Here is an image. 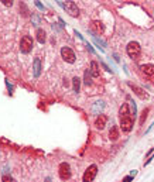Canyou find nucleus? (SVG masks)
Wrapping results in <instances>:
<instances>
[{
  "mask_svg": "<svg viewBox=\"0 0 154 182\" xmlns=\"http://www.w3.org/2000/svg\"><path fill=\"white\" fill-rule=\"evenodd\" d=\"M147 114H148V109H144L142 113V116H140V124H144L146 119H147Z\"/></svg>",
  "mask_w": 154,
  "mask_h": 182,
  "instance_id": "22",
  "label": "nucleus"
},
{
  "mask_svg": "<svg viewBox=\"0 0 154 182\" xmlns=\"http://www.w3.org/2000/svg\"><path fill=\"white\" fill-rule=\"evenodd\" d=\"M96 174H98V167H96V165H91V167L85 171V174H83V182L93 181L95 176H96Z\"/></svg>",
  "mask_w": 154,
  "mask_h": 182,
  "instance_id": "6",
  "label": "nucleus"
},
{
  "mask_svg": "<svg viewBox=\"0 0 154 182\" xmlns=\"http://www.w3.org/2000/svg\"><path fill=\"white\" fill-rule=\"evenodd\" d=\"M102 66H103V68H105V69H106V71H110V69H109V68H108V66H106V65H105V64H103V62H102Z\"/></svg>",
  "mask_w": 154,
  "mask_h": 182,
  "instance_id": "29",
  "label": "nucleus"
},
{
  "mask_svg": "<svg viewBox=\"0 0 154 182\" xmlns=\"http://www.w3.org/2000/svg\"><path fill=\"white\" fill-rule=\"evenodd\" d=\"M20 49H21L23 54H28L33 49V40H31V37H28V35H24V37L21 38V43H20Z\"/></svg>",
  "mask_w": 154,
  "mask_h": 182,
  "instance_id": "3",
  "label": "nucleus"
},
{
  "mask_svg": "<svg viewBox=\"0 0 154 182\" xmlns=\"http://www.w3.org/2000/svg\"><path fill=\"white\" fill-rule=\"evenodd\" d=\"M92 38H93V41H95V44L99 47V48H100V47H102V48H105V47H106V43H105V41H102L100 38H98V37H96V35H92Z\"/></svg>",
  "mask_w": 154,
  "mask_h": 182,
  "instance_id": "19",
  "label": "nucleus"
},
{
  "mask_svg": "<svg viewBox=\"0 0 154 182\" xmlns=\"http://www.w3.org/2000/svg\"><path fill=\"white\" fill-rule=\"evenodd\" d=\"M92 30L95 31V33H98V34H100V33L105 31V25H103L102 21H93L92 23Z\"/></svg>",
  "mask_w": 154,
  "mask_h": 182,
  "instance_id": "13",
  "label": "nucleus"
},
{
  "mask_svg": "<svg viewBox=\"0 0 154 182\" xmlns=\"http://www.w3.org/2000/svg\"><path fill=\"white\" fill-rule=\"evenodd\" d=\"M3 181H4V182H7V181H13V178H12L10 175H4V176H3Z\"/></svg>",
  "mask_w": 154,
  "mask_h": 182,
  "instance_id": "26",
  "label": "nucleus"
},
{
  "mask_svg": "<svg viewBox=\"0 0 154 182\" xmlns=\"http://www.w3.org/2000/svg\"><path fill=\"white\" fill-rule=\"evenodd\" d=\"M61 57L62 59H64L65 62H68V64H72V62H75V52L72 51L69 47H62L61 49Z\"/></svg>",
  "mask_w": 154,
  "mask_h": 182,
  "instance_id": "2",
  "label": "nucleus"
},
{
  "mask_svg": "<svg viewBox=\"0 0 154 182\" xmlns=\"http://www.w3.org/2000/svg\"><path fill=\"white\" fill-rule=\"evenodd\" d=\"M120 127H122V130H123L124 133H129L130 130L133 129V119H132V116H126V117H122L120 119Z\"/></svg>",
  "mask_w": 154,
  "mask_h": 182,
  "instance_id": "7",
  "label": "nucleus"
},
{
  "mask_svg": "<svg viewBox=\"0 0 154 182\" xmlns=\"http://www.w3.org/2000/svg\"><path fill=\"white\" fill-rule=\"evenodd\" d=\"M140 69H142V72L144 75H147V76H153V75H154V65L153 64L142 65V66H140Z\"/></svg>",
  "mask_w": 154,
  "mask_h": 182,
  "instance_id": "10",
  "label": "nucleus"
},
{
  "mask_svg": "<svg viewBox=\"0 0 154 182\" xmlns=\"http://www.w3.org/2000/svg\"><path fill=\"white\" fill-rule=\"evenodd\" d=\"M72 88H74V92H79V88H81V79L78 76H75L72 79Z\"/></svg>",
  "mask_w": 154,
  "mask_h": 182,
  "instance_id": "18",
  "label": "nucleus"
},
{
  "mask_svg": "<svg viewBox=\"0 0 154 182\" xmlns=\"http://www.w3.org/2000/svg\"><path fill=\"white\" fill-rule=\"evenodd\" d=\"M106 121H108V117L106 116H103V114H100V116H98L96 117V120H95V126H96V129H103V127L106 126Z\"/></svg>",
  "mask_w": 154,
  "mask_h": 182,
  "instance_id": "11",
  "label": "nucleus"
},
{
  "mask_svg": "<svg viewBox=\"0 0 154 182\" xmlns=\"http://www.w3.org/2000/svg\"><path fill=\"white\" fill-rule=\"evenodd\" d=\"M103 109H105V103L102 102V100H98V102H95L92 105L91 110H92L93 114H100L102 111H103Z\"/></svg>",
  "mask_w": 154,
  "mask_h": 182,
  "instance_id": "8",
  "label": "nucleus"
},
{
  "mask_svg": "<svg viewBox=\"0 0 154 182\" xmlns=\"http://www.w3.org/2000/svg\"><path fill=\"white\" fill-rule=\"evenodd\" d=\"M2 2H3L4 6H12L13 4V0H2Z\"/></svg>",
  "mask_w": 154,
  "mask_h": 182,
  "instance_id": "24",
  "label": "nucleus"
},
{
  "mask_svg": "<svg viewBox=\"0 0 154 182\" xmlns=\"http://www.w3.org/2000/svg\"><path fill=\"white\" fill-rule=\"evenodd\" d=\"M91 76H92V74H91V69H86V71H85V80H83V82H85L86 85L92 84V79H91Z\"/></svg>",
  "mask_w": 154,
  "mask_h": 182,
  "instance_id": "20",
  "label": "nucleus"
},
{
  "mask_svg": "<svg viewBox=\"0 0 154 182\" xmlns=\"http://www.w3.org/2000/svg\"><path fill=\"white\" fill-rule=\"evenodd\" d=\"M91 74H92V76H95V78L100 76V71H99L98 62H95V61L91 62Z\"/></svg>",
  "mask_w": 154,
  "mask_h": 182,
  "instance_id": "14",
  "label": "nucleus"
},
{
  "mask_svg": "<svg viewBox=\"0 0 154 182\" xmlns=\"http://www.w3.org/2000/svg\"><path fill=\"white\" fill-rule=\"evenodd\" d=\"M31 20H33L34 25H38V24H40V17H38L37 14H34V13H33V16H31Z\"/></svg>",
  "mask_w": 154,
  "mask_h": 182,
  "instance_id": "23",
  "label": "nucleus"
},
{
  "mask_svg": "<svg viewBox=\"0 0 154 182\" xmlns=\"http://www.w3.org/2000/svg\"><path fill=\"white\" fill-rule=\"evenodd\" d=\"M33 69H34V76H35V78L40 76V74H41V61H40V58H35V59H34Z\"/></svg>",
  "mask_w": 154,
  "mask_h": 182,
  "instance_id": "12",
  "label": "nucleus"
},
{
  "mask_svg": "<svg viewBox=\"0 0 154 182\" xmlns=\"http://www.w3.org/2000/svg\"><path fill=\"white\" fill-rule=\"evenodd\" d=\"M119 116H120V119L129 116V106H127V103H123V105L120 106V109H119Z\"/></svg>",
  "mask_w": 154,
  "mask_h": 182,
  "instance_id": "16",
  "label": "nucleus"
},
{
  "mask_svg": "<svg viewBox=\"0 0 154 182\" xmlns=\"http://www.w3.org/2000/svg\"><path fill=\"white\" fill-rule=\"evenodd\" d=\"M132 179H133V176L130 175V176H126V178H124V181H132Z\"/></svg>",
  "mask_w": 154,
  "mask_h": 182,
  "instance_id": "28",
  "label": "nucleus"
},
{
  "mask_svg": "<svg viewBox=\"0 0 154 182\" xmlns=\"http://www.w3.org/2000/svg\"><path fill=\"white\" fill-rule=\"evenodd\" d=\"M35 6H37V7H38V9H40V10H43V11H44V6H43V4L40 3V2H38V0H35Z\"/></svg>",
  "mask_w": 154,
  "mask_h": 182,
  "instance_id": "25",
  "label": "nucleus"
},
{
  "mask_svg": "<svg viewBox=\"0 0 154 182\" xmlns=\"http://www.w3.org/2000/svg\"><path fill=\"white\" fill-rule=\"evenodd\" d=\"M6 85H7V88H9V90H10V92H12V90H13V86L9 84V82H7V80H6Z\"/></svg>",
  "mask_w": 154,
  "mask_h": 182,
  "instance_id": "27",
  "label": "nucleus"
},
{
  "mask_svg": "<svg viewBox=\"0 0 154 182\" xmlns=\"http://www.w3.org/2000/svg\"><path fill=\"white\" fill-rule=\"evenodd\" d=\"M140 52H142V48H140L139 43H134V41H132V43H129V45H127V54H129V57L132 59H137L140 55Z\"/></svg>",
  "mask_w": 154,
  "mask_h": 182,
  "instance_id": "1",
  "label": "nucleus"
},
{
  "mask_svg": "<svg viewBox=\"0 0 154 182\" xmlns=\"http://www.w3.org/2000/svg\"><path fill=\"white\" fill-rule=\"evenodd\" d=\"M59 178L62 181H67V179L71 178V167H69V164L62 162L59 165Z\"/></svg>",
  "mask_w": 154,
  "mask_h": 182,
  "instance_id": "5",
  "label": "nucleus"
},
{
  "mask_svg": "<svg viewBox=\"0 0 154 182\" xmlns=\"http://www.w3.org/2000/svg\"><path fill=\"white\" fill-rule=\"evenodd\" d=\"M64 10L69 16H72V17H78V16H79V9H78V6L74 3V2H65Z\"/></svg>",
  "mask_w": 154,
  "mask_h": 182,
  "instance_id": "4",
  "label": "nucleus"
},
{
  "mask_svg": "<svg viewBox=\"0 0 154 182\" xmlns=\"http://www.w3.org/2000/svg\"><path fill=\"white\" fill-rule=\"evenodd\" d=\"M20 10H21V13H23L24 17H28V16H30V11H28V9L26 7L24 3H20Z\"/></svg>",
  "mask_w": 154,
  "mask_h": 182,
  "instance_id": "21",
  "label": "nucleus"
},
{
  "mask_svg": "<svg viewBox=\"0 0 154 182\" xmlns=\"http://www.w3.org/2000/svg\"><path fill=\"white\" fill-rule=\"evenodd\" d=\"M35 34H37V40H38V43H41V44L45 43V40H47V34H45V31H44L43 28H38Z\"/></svg>",
  "mask_w": 154,
  "mask_h": 182,
  "instance_id": "15",
  "label": "nucleus"
},
{
  "mask_svg": "<svg viewBox=\"0 0 154 182\" xmlns=\"http://www.w3.org/2000/svg\"><path fill=\"white\" fill-rule=\"evenodd\" d=\"M129 86L132 88V90H133V92H134V93H136V95H137V96H139L140 99H147V96H148V95H147V93L144 92V90L142 89V88L136 86V85H133V84H129Z\"/></svg>",
  "mask_w": 154,
  "mask_h": 182,
  "instance_id": "9",
  "label": "nucleus"
},
{
  "mask_svg": "<svg viewBox=\"0 0 154 182\" xmlns=\"http://www.w3.org/2000/svg\"><path fill=\"white\" fill-rule=\"evenodd\" d=\"M109 137H110L112 141H116V140L119 139V131H117L116 126H112L110 131H109Z\"/></svg>",
  "mask_w": 154,
  "mask_h": 182,
  "instance_id": "17",
  "label": "nucleus"
}]
</instances>
